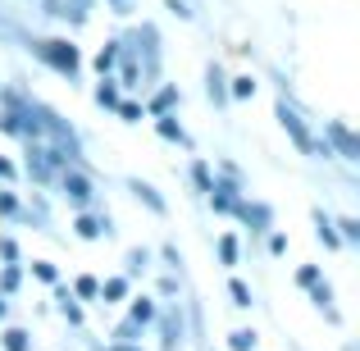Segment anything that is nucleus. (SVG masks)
Instances as JSON below:
<instances>
[{"instance_id": "nucleus-12", "label": "nucleus", "mask_w": 360, "mask_h": 351, "mask_svg": "<svg viewBox=\"0 0 360 351\" xmlns=\"http://www.w3.org/2000/svg\"><path fill=\"white\" fill-rule=\"evenodd\" d=\"M174 106H178V91H174V87H165L155 101H150V115H169Z\"/></svg>"}, {"instance_id": "nucleus-8", "label": "nucleus", "mask_w": 360, "mask_h": 351, "mask_svg": "<svg viewBox=\"0 0 360 351\" xmlns=\"http://www.w3.org/2000/svg\"><path fill=\"white\" fill-rule=\"evenodd\" d=\"M82 237H101V233H110V219H101V215H78V224H73Z\"/></svg>"}, {"instance_id": "nucleus-21", "label": "nucleus", "mask_w": 360, "mask_h": 351, "mask_svg": "<svg viewBox=\"0 0 360 351\" xmlns=\"http://www.w3.org/2000/svg\"><path fill=\"white\" fill-rule=\"evenodd\" d=\"M255 347V333L251 328H238V333H233V351H251Z\"/></svg>"}, {"instance_id": "nucleus-33", "label": "nucleus", "mask_w": 360, "mask_h": 351, "mask_svg": "<svg viewBox=\"0 0 360 351\" xmlns=\"http://www.w3.org/2000/svg\"><path fill=\"white\" fill-rule=\"evenodd\" d=\"M0 215H18V201L9 192H0Z\"/></svg>"}, {"instance_id": "nucleus-15", "label": "nucleus", "mask_w": 360, "mask_h": 351, "mask_svg": "<svg viewBox=\"0 0 360 351\" xmlns=\"http://www.w3.org/2000/svg\"><path fill=\"white\" fill-rule=\"evenodd\" d=\"M315 224H319V242H324V246H342V237H338V229L324 219V215H315Z\"/></svg>"}, {"instance_id": "nucleus-24", "label": "nucleus", "mask_w": 360, "mask_h": 351, "mask_svg": "<svg viewBox=\"0 0 360 351\" xmlns=\"http://www.w3.org/2000/svg\"><path fill=\"white\" fill-rule=\"evenodd\" d=\"M137 333H141V324H132V319H128V324H119L115 343H132V338H137Z\"/></svg>"}, {"instance_id": "nucleus-27", "label": "nucleus", "mask_w": 360, "mask_h": 351, "mask_svg": "<svg viewBox=\"0 0 360 351\" xmlns=\"http://www.w3.org/2000/svg\"><path fill=\"white\" fill-rule=\"evenodd\" d=\"M32 274H37V279H46V283H55V264H51V260H37Z\"/></svg>"}, {"instance_id": "nucleus-11", "label": "nucleus", "mask_w": 360, "mask_h": 351, "mask_svg": "<svg viewBox=\"0 0 360 351\" xmlns=\"http://www.w3.org/2000/svg\"><path fill=\"white\" fill-rule=\"evenodd\" d=\"M132 324H150V319H155V301H146V297H141V301H132Z\"/></svg>"}, {"instance_id": "nucleus-10", "label": "nucleus", "mask_w": 360, "mask_h": 351, "mask_svg": "<svg viewBox=\"0 0 360 351\" xmlns=\"http://www.w3.org/2000/svg\"><path fill=\"white\" fill-rule=\"evenodd\" d=\"M160 137H165V141H178V146H187V132L178 128L169 115H160Z\"/></svg>"}, {"instance_id": "nucleus-1", "label": "nucleus", "mask_w": 360, "mask_h": 351, "mask_svg": "<svg viewBox=\"0 0 360 351\" xmlns=\"http://www.w3.org/2000/svg\"><path fill=\"white\" fill-rule=\"evenodd\" d=\"M27 51L37 55V60H46L55 73H64V78H73L78 73V51H73L69 42H60V37H41V42H27Z\"/></svg>"}, {"instance_id": "nucleus-19", "label": "nucleus", "mask_w": 360, "mask_h": 351, "mask_svg": "<svg viewBox=\"0 0 360 351\" xmlns=\"http://www.w3.org/2000/svg\"><path fill=\"white\" fill-rule=\"evenodd\" d=\"M5 351H27V333H23V328H9V333H5Z\"/></svg>"}, {"instance_id": "nucleus-7", "label": "nucleus", "mask_w": 360, "mask_h": 351, "mask_svg": "<svg viewBox=\"0 0 360 351\" xmlns=\"http://www.w3.org/2000/svg\"><path fill=\"white\" fill-rule=\"evenodd\" d=\"M238 215H242L246 224H251L255 233H264V229H269V205H242V201H238Z\"/></svg>"}, {"instance_id": "nucleus-16", "label": "nucleus", "mask_w": 360, "mask_h": 351, "mask_svg": "<svg viewBox=\"0 0 360 351\" xmlns=\"http://www.w3.org/2000/svg\"><path fill=\"white\" fill-rule=\"evenodd\" d=\"M210 101H214V106H224V101H229V87H224V73L219 69H210Z\"/></svg>"}, {"instance_id": "nucleus-28", "label": "nucleus", "mask_w": 360, "mask_h": 351, "mask_svg": "<svg viewBox=\"0 0 360 351\" xmlns=\"http://www.w3.org/2000/svg\"><path fill=\"white\" fill-rule=\"evenodd\" d=\"M69 5H73V9H64V14H69L73 23H82V18H87V0H69Z\"/></svg>"}, {"instance_id": "nucleus-38", "label": "nucleus", "mask_w": 360, "mask_h": 351, "mask_svg": "<svg viewBox=\"0 0 360 351\" xmlns=\"http://www.w3.org/2000/svg\"><path fill=\"white\" fill-rule=\"evenodd\" d=\"M115 5H119V14H128V0H115Z\"/></svg>"}, {"instance_id": "nucleus-22", "label": "nucleus", "mask_w": 360, "mask_h": 351, "mask_svg": "<svg viewBox=\"0 0 360 351\" xmlns=\"http://www.w3.org/2000/svg\"><path fill=\"white\" fill-rule=\"evenodd\" d=\"M192 178H196V187H201V192H210V165H192Z\"/></svg>"}, {"instance_id": "nucleus-14", "label": "nucleus", "mask_w": 360, "mask_h": 351, "mask_svg": "<svg viewBox=\"0 0 360 351\" xmlns=\"http://www.w3.org/2000/svg\"><path fill=\"white\" fill-rule=\"evenodd\" d=\"M96 101H101V106H105V110H115L119 106V87H115V82H101V87H96Z\"/></svg>"}, {"instance_id": "nucleus-31", "label": "nucleus", "mask_w": 360, "mask_h": 351, "mask_svg": "<svg viewBox=\"0 0 360 351\" xmlns=\"http://www.w3.org/2000/svg\"><path fill=\"white\" fill-rule=\"evenodd\" d=\"M338 229H342V233H338V237H347V242H356V237H360V229H356V219H342V224H338Z\"/></svg>"}, {"instance_id": "nucleus-36", "label": "nucleus", "mask_w": 360, "mask_h": 351, "mask_svg": "<svg viewBox=\"0 0 360 351\" xmlns=\"http://www.w3.org/2000/svg\"><path fill=\"white\" fill-rule=\"evenodd\" d=\"M0 255H5V260H14V255H18V246L9 242V237H0Z\"/></svg>"}, {"instance_id": "nucleus-30", "label": "nucleus", "mask_w": 360, "mask_h": 351, "mask_svg": "<svg viewBox=\"0 0 360 351\" xmlns=\"http://www.w3.org/2000/svg\"><path fill=\"white\" fill-rule=\"evenodd\" d=\"M96 292H101L96 279H78V297H96Z\"/></svg>"}, {"instance_id": "nucleus-20", "label": "nucleus", "mask_w": 360, "mask_h": 351, "mask_svg": "<svg viewBox=\"0 0 360 351\" xmlns=\"http://www.w3.org/2000/svg\"><path fill=\"white\" fill-rule=\"evenodd\" d=\"M115 60H119V46H105V51L96 55V69H101V73H110V69H115Z\"/></svg>"}, {"instance_id": "nucleus-23", "label": "nucleus", "mask_w": 360, "mask_h": 351, "mask_svg": "<svg viewBox=\"0 0 360 351\" xmlns=\"http://www.w3.org/2000/svg\"><path fill=\"white\" fill-rule=\"evenodd\" d=\"M233 96H238V101L255 96V82H251V78H233Z\"/></svg>"}, {"instance_id": "nucleus-34", "label": "nucleus", "mask_w": 360, "mask_h": 351, "mask_svg": "<svg viewBox=\"0 0 360 351\" xmlns=\"http://www.w3.org/2000/svg\"><path fill=\"white\" fill-rule=\"evenodd\" d=\"M128 269H132V274L146 269V251H132V255H128Z\"/></svg>"}, {"instance_id": "nucleus-3", "label": "nucleus", "mask_w": 360, "mask_h": 351, "mask_svg": "<svg viewBox=\"0 0 360 351\" xmlns=\"http://www.w3.org/2000/svg\"><path fill=\"white\" fill-rule=\"evenodd\" d=\"M60 183H64V196H69L73 205H82V210H87V205L96 201V192H91V183H87L82 174H73V169H69V174L60 178Z\"/></svg>"}, {"instance_id": "nucleus-25", "label": "nucleus", "mask_w": 360, "mask_h": 351, "mask_svg": "<svg viewBox=\"0 0 360 351\" xmlns=\"http://www.w3.org/2000/svg\"><path fill=\"white\" fill-rule=\"evenodd\" d=\"M115 110H119V119H128V123H132V119H141V106H132V101H119Z\"/></svg>"}, {"instance_id": "nucleus-9", "label": "nucleus", "mask_w": 360, "mask_h": 351, "mask_svg": "<svg viewBox=\"0 0 360 351\" xmlns=\"http://www.w3.org/2000/svg\"><path fill=\"white\" fill-rule=\"evenodd\" d=\"M132 192H137V201H146L155 215H165V201H160V192H155V187H146V183H132Z\"/></svg>"}, {"instance_id": "nucleus-39", "label": "nucleus", "mask_w": 360, "mask_h": 351, "mask_svg": "<svg viewBox=\"0 0 360 351\" xmlns=\"http://www.w3.org/2000/svg\"><path fill=\"white\" fill-rule=\"evenodd\" d=\"M115 351H137V347H128V343H119V347H115Z\"/></svg>"}, {"instance_id": "nucleus-29", "label": "nucleus", "mask_w": 360, "mask_h": 351, "mask_svg": "<svg viewBox=\"0 0 360 351\" xmlns=\"http://www.w3.org/2000/svg\"><path fill=\"white\" fill-rule=\"evenodd\" d=\"M297 283H301V288H310V283H319V269H315V264H306V269L297 274Z\"/></svg>"}, {"instance_id": "nucleus-5", "label": "nucleus", "mask_w": 360, "mask_h": 351, "mask_svg": "<svg viewBox=\"0 0 360 351\" xmlns=\"http://www.w3.org/2000/svg\"><path fill=\"white\" fill-rule=\"evenodd\" d=\"M328 137L338 141V151H342V160H360V141H356L352 132L342 128V123H328Z\"/></svg>"}, {"instance_id": "nucleus-2", "label": "nucleus", "mask_w": 360, "mask_h": 351, "mask_svg": "<svg viewBox=\"0 0 360 351\" xmlns=\"http://www.w3.org/2000/svg\"><path fill=\"white\" fill-rule=\"evenodd\" d=\"M278 123H283V128H288V137L297 141L301 151H315V137H310V128H306V123H301V115H297V110L288 106V101H278Z\"/></svg>"}, {"instance_id": "nucleus-37", "label": "nucleus", "mask_w": 360, "mask_h": 351, "mask_svg": "<svg viewBox=\"0 0 360 351\" xmlns=\"http://www.w3.org/2000/svg\"><path fill=\"white\" fill-rule=\"evenodd\" d=\"M0 178H14V165H9V160H0Z\"/></svg>"}, {"instance_id": "nucleus-35", "label": "nucleus", "mask_w": 360, "mask_h": 351, "mask_svg": "<svg viewBox=\"0 0 360 351\" xmlns=\"http://www.w3.org/2000/svg\"><path fill=\"white\" fill-rule=\"evenodd\" d=\"M269 251H274V255H283V251H288V237L274 233V237H269Z\"/></svg>"}, {"instance_id": "nucleus-6", "label": "nucleus", "mask_w": 360, "mask_h": 351, "mask_svg": "<svg viewBox=\"0 0 360 351\" xmlns=\"http://www.w3.org/2000/svg\"><path fill=\"white\" fill-rule=\"evenodd\" d=\"M160 333H165V351H178V343H183V315H165Z\"/></svg>"}, {"instance_id": "nucleus-17", "label": "nucleus", "mask_w": 360, "mask_h": 351, "mask_svg": "<svg viewBox=\"0 0 360 351\" xmlns=\"http://www.w3.org/2000/svg\"><path fill=\"white\" fill-rule=\"evenodd\" d=\"M219 260L238 264V237H219Z\"/></svg>"}, {"instance_id": "nucleus-26", "label": "nucleus", "mask_w": 360, "mask_h": 351, "mask_svg": "<svg viewBox=\"0 0 360 351\" xmlns=\"http://www.w3.org/2000/svg\"><path fill=\"white\" fill-rule=\"evenodd\" d=\"M14 288H18V269H14V264H9V269L0 274V292H14Z\"/></svg>"}, {"instance_id": "nucleus-32", "label": "nucleus", "mask_w": 360, "mask_h": 351, "mask_svg": "<svg viewBox=\"0 0 360 351\" xmlns=\"http://www.w3.org/2000/svg\"><path fill=\"white\" fill-rule=\"evenodd\" d=\"M310 288H315V301H319V306H328V301H333V292H328V283H310Z\"/></svg>"}, {"instance_id": "nucleus-18", "label": "nucleus", "mask_w": 360, "mask_h": 351, "mask_svg": "<svg viewBox=\"0 0 360 351\" xmlns=\"http://www.w3.org/2000/svg\"><path fill=\"white\" fill-rule=\"evenodd\" d=\"M229 292H233V306H251V288H246L242 279H233V283H229Z\"/></svg>"}, {"instance_id": "nucleus-4", "label": "nucleus", "mask_w": 360, "mask_h": 351, "mask_svg": "<svg viewBox=\"0 0 360 351\" xmlns=\"http://www.w3.org/2000/svg\"><path fill=\"white\" fill-rule=\"evenodd\" d=\"M210 201H214V210H238V183H210Z\"/></svg>"}, {"instance_id": "nucleus-13", "label": "nucleus", "mask_w": 360, "mask_h": 351, "mask_svg": "<svg viewBox=\"0 0 360 351\" xmlns=\"http://www.w3.org/2000/svg\"><path fill=\"white\" fill-rule=\"evenodd\" d=\"M96 297H105V301H123V297H128V279H110L105 288L96 292Z\"/></svg>"}]
</instances>
